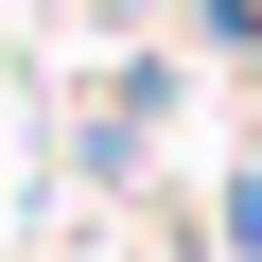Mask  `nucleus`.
Listing matches in <instances>:
<instances>
[{
	"label": "nucleus",
	"instance_id": "1",
	"mask_svg": "<svg viewBox=\"0 0 262 262\" xmlns=\"http://www.w3.org/2000/svg\"><path fill=\"white\" fill-rule=\"evenodd\" d=\"M227 227H245V262H262V175H245V192H227Z\"/></svg>",
	"mask_w": 262,
	"mask_h": 262
}]
</instances>
